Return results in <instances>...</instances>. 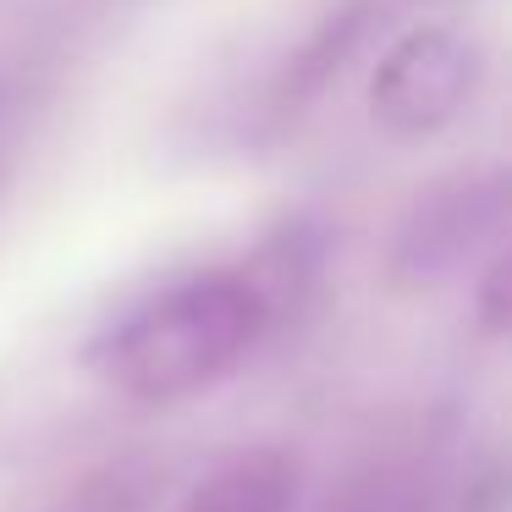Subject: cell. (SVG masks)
I'll list each match as a JSON object with an SVG mask.
<instances>
[{"label":"cell","mask_w":512,"mask_h":512,"mask_svg":"<svg viewBox=\"0 0 512 512\" xmlns=\"http://www.w3.org/2000/svg\"><path fill=\"white\" fill-rule=\"evenodd\" d=\"M479 320L490 331H507L512 336V232L496 243L485 265V281H479Z\"/></svg>","instance_id":"cell-4"},{"label":"cell","mask_w":512,"mask_h":512,"mask_svg":"<svg viewBox=\"0 0 512 512\" xmlns=\"http://www.w3.org/2000/svg\"><path fill=\"white\" fill-rule=\"evenodd\" d=\"M479 89V50L457 28H413L380 56L369 78V111L386 133L424 138L463 116Z\"/></svg>","instance_id":"cell-2"},{"label":"cell","mask_w":512,"mask_h":512,"mask_svg":"<svg viewBox=\"0 0 512 512\" xmlns=\"http://www.w3.org/2000/svg\"><path fill=\"white\" fill-rule=\"evenodd\" d=\"M265 336V298L232 270L182 276L138 298L89 347L94 375L127 402L171 408L221 386Z\"/></svg>","instance_id":"cell-1"},{"label":"cell","mask_w":512,"mask_h":512,"mask_svg":"<svg viewBox=\"0 0 512 512\" xmlns=\"http://www.w3.org/2000/svg\"><path fill=\"white\" fill-rule=\"evenodd\" d=\"M298 468L287 452H232L193 485L182 512H292Z\"/></svg>","instance_id":"cell-3"}]
</instances>
